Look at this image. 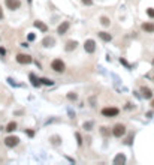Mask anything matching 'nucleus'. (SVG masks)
I'll return each mask as SVG.
<instances>
[{
    "label": "nucleus",
    "mask_w": 154,
    "mask_h": 165,
    "mask_svg": "<svg viewBox=\"0 0 154 165\" xmlns=\"http://www.w3.org/2000/svg\"><path fill=\"white\" fill-rule=\"evenodd\" d=\"M51 69L54 71V72H64L66 71V65L64 62L62 60V59H54V60L51 62Z\"/></svg>",
    "instance_id": "1"
},
{
    "label": "nucleus",
    "mask_w": 154,
    "mask_h": 165,
    "mask_svg": "<svg viewBox=\"0 0 154 165\" xmlns=\"http://www.w3.org/2000/svg\"><path fill=\"white\" fill-rule=\"evenodd\" d=\"M112 135L115 137V138H121L126 135V126L123 123H117L115 126L112 128Z\"/></svg>",
    "instance_id": "2"
},
{
    "label": "nucleus",
    "mask_w": 154,
    "mask_h": 165,
    "mask_svg": "<svg viewBox=\"0 0 154 165\" xmlns=\"http://www.w3.org/2000/svg\"><path fill=\"white\" fill-rule=\"evenodd\" d=\"M18 144H19V138L15 137V135H9V137H6V138H5V146H6V147H9V149L17 147Z\"/></svg>",
    "instance_id": "3"
},
{
    "label": "nucleus",
    "mask_w": 154,
    "mask_h": 165,
    "mask_svg": "<svg viewBox=\"0 0 154 165\" xmlns=\"http://www.w3.org/2000/svg\"><path fill=\"white\" fill-rule=\"evenodd\" d=\"M118 113H120V110L115 107H108V108L102 110V116H105V117H117Z\"/></svg>",
    "instance_id": "4"
},
{
    "label": "nucleus",
    "mask_w": 154,
    "mask_h": 165,
    "mask_svg": "<svg viewBox=\"0 0 154 165\" xmlns=\"http://www.w3.org/2000/svg\"><path fill=\"white\" fill-rule=\"evenodd\" d=\"M84 50H85V53H88V54H93V53L96 51V42L93 41V39H87L84 42Z\"/></svg>",
    "instance_id": "5"
},
{
    "label": "nucleus",
    "mask_w": 154,
    "mask_h": 165,
    "mask_svg": "<svg viewBox=\"0 0 154 165\" xmlns=\"http://www.w3.org/2000/svg\"><path fill=\"white\" fill-rule=\"evenodd\" d=\"M17 62L21 63V65H29V63L33 62V59L29 54H23V53H19V54H17Z\"/></svg>",
    "instance_id": "6"
},
{
    "label": "nucleus",
    "mask_w": 154,
    "mask_h": 165,
    "mask_svg": "<svg viewBox=\"0 0 154 165\" xmlns=\"http://www.w3.org/2000/svg\"><path fill=\"white\" fill-rule=\"evenodd\" d=\"M5 3L8 6V9H11V11H15L21 6V2H19V0H5Z\"/></svg>",
    "instance_id": "7"
},
{
    "label": "nucleus",
    "mask_w": 154,
    "mask_h": 165,
    "mask_svg": "<svg viewBox=\"0 0 154 165\" xmlns=\"http://www.w3.org/2000/svg\"><path fill=\"white\" fill-rule=\"evenodd\" d=\"M69 27H70V23H69V21H63L62 24L58 26V29H57V33H58V35H64V33H68Z\"/></svg>",
    "instance_id": "8"
},
{
    "label": "nucleus",
    "mask_w": 154,
    "mask_h": 165,
    "mask_svg": "<svg viewBox=\"0 0 154 165\" xmlns=\"http://www.w3.org/2000/svg\"><path fill=\"white\" fill-rule=\"evenodd\" d=\"M56 44V39L52 38V36H46V38H44V41H42V45L45 48H48V47H52V45Z\"/></svg>",
    "instance_id": "9"
},
{
    "label": "nucleus",
    "mask_w": 154,
    "mask_h": 165,
    "mask_svg": "<svg viewBox=\"0 0 154 165\" xmlns=\"http://www.w3.org/2000/svg\"><path fill=\"white\" fill-rule=\"evenodd\" d=\"M126 161H127V159H126V156H124L123 153H118L115 158H114V161H112V162H114V165H120V164H126Z\"/></svg>",
    "instance_id": "10"
},
{
    "label": "nucleus",
    "mask_w": 154,
    "mask_h": 165,
    "mask_svg": "<svg viewBox=\"0 0 154 165\" xmlns=\"http://www.w3.org/2000/svg\"><path fill=\"white\" fill-rule=\"evenodd\" d=\"M35 27H37L42 33H46V32H48V26H46L45 23H42V21H39V20H36V21H35Z\"/></svg>",
    "instance_id": "11"
},
{
    "label": "nucleus",
    "mask_w": 154,
    "mask_h": 165,
    "mask_svg": "<svg viewBox=\"0 0 154 165\" xmlns=\"http://www.w3.org/2000/svg\"><path fill=\"white\" fill-rule=\"evenodd\" d=\"M142 30L145 33H154V23H144L142 24Z\"/></svg>",
    "instance_id": "12"
},
{
    "label": "nucleus",
    "mask_w": 154,
    "mask_h": 165,
    "mask_svg": "<svg viewBox=\"0 0 154 165\" xmlns=\"http://www.w3.org/2000/svg\"><path fill=\"white\" fill-rule=\"evenodd\" d=\"M141 93H142V96H144L145 99H151V98H153V92H151V89H148V87H142V89H141Z\"/></svg>",
    "instance_id": "13"
},
{
    "label": "nucleus",
    "mask_w": 154,
    "mask_h": 165,
    "mask_svg": "<svg viewBox=\"0 0 154 165\" xmlns=\"http://www.w3.org/2000/svg\"><path fill=\"white\" fill-rule=\"evenodd\" d=\"M97 35H99V38H100V39H102V41H103V42H109V41H111V39H112V36L109 35V33H106V32H99V33H97Z\"/></svg>",
    "instance_id": "14"
},
{
    "label": "nucleus",
    "mask_w": 154,
    "mask_h": 165,
    "mask_svg": "<svg viewBox=\"0 0 154 165\" xmlns=\"http://www.w3.org/2000/svg\"><path fill=\"white\" fill-rule=\"evenodd\" d=\"M76 45H78L76 41H68V42H66L64 50H66V51H72V50H75V48H76Z\"/></svg>",
    "instance_id": "15"
},
{
    "label": "nucleus",
    "mask_w": 154,
    "mask_h": 165,
    "mask_svg": "<svg viewBox=\"0 0 154 165\" xmlns=\"http://www.w3.org/2000/svg\"><path fill=\"white\" fill-rule=\"evenodd\" d=\"M30 81H31V86H35V87H39V86H41V80H37L35 74H30Z\"/></svg>",
    "instance_id": "16"
},
{
    "label": "nucleus",
    "mask_w": 154,
    "mask_h": 165,
    "mask_svg": "<svg viewBox=\"0 0 154 165\" xmlns=\"http://www.w3.org/2000/svg\"><path fill=\"white\" fill-rule=\"evenodd\" d=\"M50 141L54 144V146H58V144L62 143V138H60L58 135H54V137H51V138H50Z\"/></svg>",
    "instance_id": "17"
},
{
    "label": "nucleus",
    "mask_w": 154,
    "mask_h": 165,
    "mask_svg": "<svg viewBox=\"0 0 154 165\" xmlns=\"http://www.w3.org/2000/svg\"><path fill=\"white\" fill-rule=\"evenodd\" d=\"M100 134H102L103 137H109L111 135V131H109V128L102 126V128H100Z\"/></svg>",
    "instance_id": "18"
},
{
    "label": "nucleus",
    "mask_w": 154,
    "mask_h": 165,
    "mask_svg": "<svg viewBox=\"0 0 154 165\" xmlns=\"http://www.w3.org/2000/svg\"><path fill=\"white\" fill-rule=\"evenodd\" d=\"M17 129V123L15 122H11L9 125H8V126H6V129L5 131H8V132H14Z\"/></svg>",
    "instance_id": "19"
},
{
    "label": "nucleus",
    "mask_w": 154,
    "mask_h": 165,
    "mask_svg": "<svg viewBox=\"0 0 154 165\" xmlns=\"http://www.w3.org/2000/svg\"><path fill=\"white\" fill-rule=\"evenodd\" d=\"M100 24L105 26V27H108V26L111 24V20L108 17H102V18H100Z\"/></svg>",
    "instance_id": "20"
},
{
    "label": "nucleus",
    "mask_w": 154,
    "mask_h": 165,
    "mask_svg": "<svg viewBox=\"0 0 154 165\" xmlns=\"http://www.w3.org/2000/svg\"><path fill=\"white\" fill-rule=\"evenodd\" d=\"M41 84H45V86H52L54 81L52 80H48V78H41Z\"/></svg>",
    "instance_id": "21"
},
{
    "label": "nucleus",
    "mask_w": 154,
    "mask_h": 165,
    "mask_svg": "<svg viewBox=\"0 0 154 165\" xmlns=\"http://www.w3.org/2000/svg\"><path fill=\"white\" fill-rule=\"evenodd\" d=\"M93 125H94L93 122H85V123H84V129H85V131H91V129H93Z\"/></svg>",
    "instance_id": "22"
},
{
    "label": "nucleus",
    "mask_w": 154,
    "mask_h": 165,
    "mask_svg": "<svg viewBox=\"0 0 154 165\" xmlns=\"http://www.w3.org/2000/svg\"><path fill=\"white\" fill-rule=\"evenodd\" d=\"M75 137H76V143H78V146H82V137H81V134H79V132H76L75 134Z\"/></svg>",
    "instance_id": "23"
},
{
    "label": "nucleus",
    "mask_w": 154,
    "mask_h": 165,
    "mask_svg": "<svg viewBox=\"0 0 154 165\" xmlns=\"http://www.w3.org/2000/svg\"><path fill=\"white\" fill-rule=\"evenodd\" d=\"M68 99H69V101H76V99H78V95L73 93V92H70V93H68Z\"/></svg>",
    "instance_id": "24"
},
{
    "label": "nucleus",
    "mask_w": 154,
    "mask_h": 165,
    "mask_svg": "<svg viewBox=\"0 0 154 165\" xmlns=\"http://www.w3.org/2000/svg\"><path fill=\"white\" fill-rule=\"evenodd\" d=\"M147 14H148V17H151V18H154V9H147Z\"/></svg>",
    "instance_id": "25"
},
{
    "label": "nucleus",
    "mask_w": 154,
    "mask_h": 165,
    "mask_svg": "<svg viewBox=\"0 0 154 165\" xmlns=\"http://www.w3.org/2000/svg\"><path fill=\"white\" fill-rule=\"evenodd\" d=\"M81 2H82L85 6H91V5H93V0H81Z\"/></svg>",
    "instance_id": "26"
},
{
    "label": "nucleus",
    "mask_w": 154,
    "mask_h": 165,
    "mask_svg": "<svg viewBox=\"0 0 154 165\" xmlns=\"http://www.w3.org/2000/svg\"><path fill=\"white\" fill-rule=\"evenodd\" d=\"M25 132H27V135H29L30 138H31V137H35V131H31V129H27Z\"/></svg>",
    "instance_id": "27"
},
{
    "label": "nucleus",
    "mask_w": 154,
    "mask_h": 165,
    "mask_svg": "<svg viewBox=\"0 0 154 165\" xmlns=\"http://www.w3.org/2000/svg\"><path fill=\"white\" fill-rule=\"evenodd\" d=\"M120 62H121V63H123L124 66H127V68H130V65H129V63H127V62L124 60V59H120Z\"/></svg>",
    "instance_id": "28"
},
{
    "label": "nucleus",
    "mask_w": 154,
    "mask_h": 165,
    "mask_svg": "<svg viewBox=\"0 0 154 165\" xmlns=\"http://www.w3.org/2000/svg\"><path fill=\"white\" fill-rule=\"evenodd\" d=\"M35 35H33V33H30V35H29V41H35Z\"/></svg>",
    "instance_id": "29"
},
{
    "label": "nucleus",
    "mask_w": 154,
    "mask_h": 165,
    "mask_svg": "<svg viewBox=\"0 0 154 165\" xmlns=\"http://www.w3.org/2000/svg\"><path fill=\"white\" fill-rule=\"evenodd\" d=\"M0 54H2V56H5V54H6V50H5L3 47H0Z\"/></svg>",
    "instance_id": "30"
},
{
    "label": "nucleus",
    "mask_w": 154,
    "mask_h": 165,
    "mask_svg": "<svg viewBox=\"0 0 154 165\" xmlns=\"http://www.w3.org/2000/svg\"><path fill=\"white\" fill-rule=\"evenodd\" d=\"M3 18V11H2V6H0V20Z\"/></svg>",
    "instance_id": "31"
},
{
    "label": "nucleus",
    "mask_w": 154,
    "mask_h": 165,
    "mask_svg": "<svg viewBox=\"0 0 154 165\" xmlns=\"http://www.w3.org/2000/svg\"><path fill=\"white\" fill-rule=\"evenodd\" d=\"M151 107L154 108V99H153V101H151Z\"/></svg>",
    "instance_id": "32"
},
{
    "label": "nucleus",
    "mask_w": 154,
    "mask_h": 165,
    "mask_svg": "<svg viewBox=\"0 0 154 165\" xmlns=\"http://www.w3.org/2000/svg\"><path fill=\"white\" fill-rule=\"evenodd\" d=\"M153 63H154V60H153Z\"/></svg>",
    "instance_id": "33"
}]
</instances>
